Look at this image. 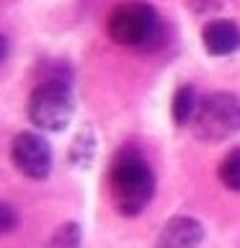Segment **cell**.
<instances>
[{
    "mask_svg": "<svg viewBox=\"0 0 240 248\" xmlns=\"http://www.w3.org/2000/svg\"><path fill=\"white\" fill-rule=\"evenodd\" d=\"M93 158H96V132H93L90 124H83L80 132L73 140V145H70V163L88 168Z\"/></svg>",
    "mask_w": 240,
    "mask_h": 248,
    "instance_id": "9",
    "label": "cell"
},
{
    "mask_svg": "<svg viewBox=\"0 0 240 248\" xmlns=\"http://www.w3.org/2000/svg\"><path fill=\"white\" fill-rule=\"evenodd\" d=\"M204 240V225L196 217L176 215L163 225L155 248H199Z\"/></svg>",
    "mask_w": 240,
    "mask_h": 248,
    "instance_id": "6",
    "label": "cell"
},
{
    "mask_svg": "<svg viewBox=\"0 0 240 248\" xmlns=\"http://www.w3.org/2000/svg\"><path fill=\"white\" fill-rule=\"evenodd\" d=\"M11 163L26 178L42 181L52 170V147L36 132H18L11 142Z\"/></svg>",
    "mask_w": 240,
    "mask_h": 248,
    "instance_id": "5",
    "label": "cell"
},
{
    "mask_svg": "<svg viewBox=\"0 0 240 248\" xmlns=\"http://www.w3.org/2000/svg\"><path fill=\"white\" fill-rule=\"evenodd\" d=\"M111 204L124 217L142 215L155 197V173L145 155L135 147H124L114 155L108 168Z\"/></svg>",
    "mask_w": 240,
    "mask_h": 248,
    "instance_id": "1",
    "label": "cell"
},
{
    "mask_svg": "<svg viewBox=\"0 0 240 248\" xmlns=\"http://www.w3.org/2000/svg\"><path fill=\"white\" fill-rule=\"evenodd\" d=\"M222 0H186V8L196 16H204V13H214L220 11Z\"/></svg>",
    "mask_w": 240,
    "mask_h": 248,
    "instance_id": "13",
    "label": "cell"
},
{
    "mask_svg": "<svg viewBox=\"0 0 240 248\" xmlns=\"http://www.w3.org/2000/svg\"><path fill=\"white\" fill-rule=\"evenodd\" d=\"M199 96L194 91V85H181L173 93V101H170V116H173L176 127H189L194 122V114L199 108Z\"/></svg>",
    "mask_w": 240,
    "mask_h": 248,
    "instance_id": "8",
    "label": "cell"
},
{
    "mask_svg": "<svg viewBox=\"0 0 240 248\" xmlns=\"http://www.w3.org/2000/svg\"><path fill=\"white\" fill-rule=\"evenodd\" d=\"M5 54H8V39H5L3 34H0V60H3Z\"/></svg>",
    "mask_w": 240,
    "mask_h": 248,
    "instance_id": "14",
    "label": "cell"
},
{
    "mask_svg": "<svg viewBox=\"0 0 240 248\" xmlns=\"http://www.w3.org/2000/svg\"><path fill=\"white\" fill-rule=\"evenodd\" d=\"M26 116L36 129L62 132L75 116V96L70 83V70L57 65L49 70L29 93Z\"/></svg>",
    "mask_w": 240,
    "mask_h": 248,
    "instance_id": "2",
    "label": "cell"
},
{
    "mask_svg": "<svg viewBox=\"0 0 240 248\" xmlns=\"http://www.w3.org/2000/svg\"><path fill=\"white\" fill-rule=\"evenodd\" d=\"M18 225V215L13 212V207H8L5 202H0V235L11 232Z\"/></svg>",
    "mask_w": 240,
    "mask_h": 248,
    "instance_id": "12",
    "label": "cell"
},
{
    "mask_svg": "<svg viewBox=\"0 0 240 248\" xmlns=\"http://www.w3.org/2000/svg\"><path fill=\"white\" fill-rule=\"evenodd\" d=\"M217 176H220L222 186H227L230 191H240V145L232 147V150L220 160Z\"/></svg>",
    "mask_w": 240,
    "mask_h": 248,
    "instance_id": "10",
    "label": "cell"
},
{
    "mask_svg": "<svg viewBox=\"0 0 240 248\" xmlns=\"http://www.w3.org/2000/svg\"><path fill=\"white\" fill-rule=\"evenodd\" d=\"M83 240V230L77 222H62L57 230L46 238L44 248H80Z\"/></svg>",
    "mask_w": 240,
    "mask_h": 248,
    "instance_id": "11",
    "label": "cell"
},
{
    "mask_svg": "<svg viewBox=\"0 0 240 248\" xmlns=\"http://www.w3.org/2000/svg\"><path fill=\"white\" fill-rule=\"evenodd\" d=\"M194 137L201 142H222L240 132V98L227 91H214L199 101L191 122Z\"/></svg>",
    "mask_w": 240,
    "mask_h": 248,
    "instance_id": "4",
    "label": "cell"
},
{
    "mask_svg": "<svg viewBox=\"0 0 240 248\" xmlns=\"http://www.w3.org/2000/svg\"><path fill=\"white\" fill-rule=\"evenodd\" d=\"M201 44L212 57H227L240 49V26L230 18L207 21L201 29Z\"/></svg>",
    "mask_w": 240,
    "mask_h": 248,
    "instance_id": "7",
    "label": "cell"
},
{
    "mask_svg": "<svg viewBox=\"0 0 240 248\" xmlns=\"http://www.w3.org/2000/svg\"><path fill=\"white\" fill-rule=\"evenodd\" d=\"M106 34L119 46L155 49L163 42V21L150 3L132 0L111 8V13L106 16Z\"/></svg>",
    "mask_w": 240,
    "mask_h": 248,
    "instance_id": "3",
    "label": "cell"
}]
</instances>
